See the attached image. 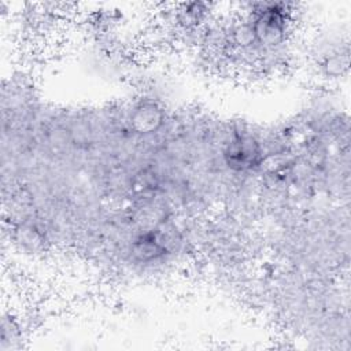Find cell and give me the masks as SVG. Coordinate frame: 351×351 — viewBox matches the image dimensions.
Wrapping results in <instances>:
<instances>
[{"label":"cell","mask_w":351,"mask_h":351,"mask_svg":"<svg viewBox=\"0 0 351 351\" xmlns=\"http://www.w3.org/2000/svg\"><path fill=\"white\" fill-rule=\"evenodd\" d=\"M226 156L229 165L237 169H250L258 162L259 148L251 138H237L229 144Z\"/></svg>","instance_id":"obj_2"},{"label":"cell","mask_w":351,"mask_h":351,"mask_svg":"<svg viewBox=\"0 0 351 351\" xmlns=\"http://www.w3.org/2000/svg\"><path fill=\"white\" fill-rule=\"evenodd\" d=\"M285 33V15L282 10L269 5L263 8L252 26V36L266 45L278 44Z\"/></svg>","instance_id":"obj_1"}]
</instances>
